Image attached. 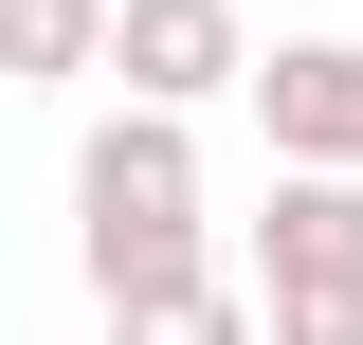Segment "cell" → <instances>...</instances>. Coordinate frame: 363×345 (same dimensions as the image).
<instances>
[{"mask_svg":"<svg viewBox=\"0 0 363 345\" xmlns=\"http://www.w3.org/2000/svg\"><path fill=\"white\" fill-rule=\"evenodd\" d=\"M73 273L91 309H145V291H200V128H164V109H109V128L73 146Z\"/></svg>","mask_w":363,"mask_h":345,"instance_id":"6da1fadb","label":"cell"},{"mask_svg":"<svg viewBox=\"0 0 363 345\" xmlns=\"http://www.w3.org/2000/svg\"><path fill=\"white\" fill-rule=\"evenodd\" d=\"M255 345H363V182H272V218H255Z\"/></svg>","mask_w":363,"mask_h":345,"instance_id":"7a4b0ae2","label":"cell"},{"mask_svg":"<svg viewBox=\"0 0 363 345\" xmlns=\"http://www.w3.org/2000/svg\"><path fill=\"white\" fill-rule=\"evenodd\" d=\"M236 91L272 128V182H363V37H272Z\"/></svg>","mask_w":363,"mask_h":345,"instance_id":"3957f363","label":"cell"},{"mask_svg":"<svg viewBox=\"0 0 363 345\" xmlns=\"http://www.w3.org/2000/svg\"><path fill=\"white\" fill-rule=\"evenodd\" d=\"M109 73H128V109L200 128V109L255 73V18H236V0H109Z\"/></svg>","mask_w":363,"mask_h":345,"instance_id":"277c9868","label":"cell"},{"mask_svg":"<svg viewBox=\"0 0 363 345\" xmlns=\"http://www.w3.org/2000/svg\"><path fill=\"white\" fill-rule=\"evenodd\" d=\"M109 73V0H0V91H73Z\"/></svg>","mask_w":363,"mask_h":345,"instance_id":"5b68a950","label":"cell"},{"mask_svg":"<svg viewBox=\"0 0 363 345\" xmlns=\"http://www.w3.org/2000/svg\"><path fill=\"white\" fill-rule=\"evenodd\" d=\"M109 345H255V291H236V273H200V291H145V309H109Z\"/></svg>","mask_w":363,"mask_h":345,"instance_id":"8992f818","label":"cell"}]
</instances>
